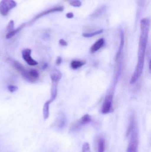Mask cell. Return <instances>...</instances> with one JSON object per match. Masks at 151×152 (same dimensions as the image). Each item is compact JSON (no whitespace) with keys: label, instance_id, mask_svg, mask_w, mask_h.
Returning a JSON list of instances; mask_svg holds the SVG:
<instances>
[{"label":"cell","instance_id":"obj_1","mask_svg":"<svg viewBox=\"0 0 151 152\" xmlns=\"http://www.w3.org/2000/svg\"><path fill=\"white\" fill-rule=\"evenodd\" d=\"M150 20L149 18L143 19L141 21V34L139 38L138 61L134 72L130 80V83L134 84L142 74L144 64V56L148 42Z\"/></svg>","mask_w":151,"mask_h":152},{"label":"cell","instance_id":"obj_2","mask_svg":"<svg viewBox=\"0 0 151 152\" xmlns=\"http://www.w3.org/2000/svg\"><path fill=\"white\" fill-rule=\"evenodd\" d=\"M130 135V140L127 147V152H138L139 133L136 124L131 130L129 135Z\"/></svg>","mask_w":151,"mask_h":152},{"label":"cell","instance_id":"obj_3","mask_svg":"<svg viewBox=\"0 0 151 152\" xmlns=\"http://www.w3.org/2000/svg\"><path fill=\"white\" fill-rule=\"evenodd\" d=\"M17 3L14 0H2L0 2V14L6 16L9 12L17 6Z\"/></svg>","mask_w":151,"mask_h":152},{"label":"cell","instance_id":"obj_4","mask_svg":"<svg viewBox=\"0 0 151 152\" xmlns=\"http://www.w3.org/2000/svg\"><path fill=\"white\" fill-rule=\"evenodd\" d=\"M91 121V118L89 114L84 115L80 119L73 124L71 127V130L72 132H75L79 130L80 129L90 123Z\"/></svg>","mask_w":151,"mask_h":152},{"label":"cell","instance_id":"obj_5","mask_svg":"<svg viewBox=\"0 0 151 152\" xmlns=\"http://www.w3.org/2000/svg\"><path fill=\"white\" fill-rule=\"evenodd\" d=\"M112 102L113 96L112 95H109L105 97L101 110L103 114H107L111 111L112 107Z\"/></svg>","mask_w":151,"mask_h":152},{"label":"cell","instance_id":"obj_6","mask_svg":"<svg viewBox=\"0 0 151 152\" xmlns=\"http://www.w3.org/2000/svg\"><path fill=\"white\" fill-rule=\"evenodd\" d=\"M32 51L30 49H26L23 50L22 52V56L23 59L29 66H35L38 65V62L34 60L31 57Z\"/></svg>","mask_w":151,"mask_h":152},{"label":"cell","instance_id":"obj_7","mask_svg":"<svg viewBox=\"0 0 151 152\" xmlns=\"http://www.w3.org/2000/svg\"><path fill=\"white\" fill-rule=\"evenodd\" d=\"M63 10H64V8L62 7V6H58V7H54V8H52V9H49V10L44 11L41 12L40 13L37 15V16L35 17L34 20L38 19L40 18L41 17L45 16V15H47V14H49V13L63 11Z\"/></svg>","mask_w":151,"mask_h":152},{"label":"cell","instance_id":"obj_8","mask_svg":"<svg viewBox=\"0 0 151 152\" xmlns=\"http://www.w3.org/2000/svg\"><path fill=\"white\" fill-rule=\"evenodd\" d=\"M104 44V40L103 38H101L98 40L90 48V52L92 53H95L102 48Z\"/></svg>","mask_w":151,"mask_h":152},{"label":"cell","instance_id":"obj_9","mask_svg":"<svg viewBox=\"0 0 151 152\" xmlns=\"http://www.w3.org/2000/svg\"><path fill=\"white\" fill-rule=\"evenodd\" d=\"M62 77V74L60 71L58 70L55 69L53 70L51 74V78L52 82L58 83Z\"/></svg>","mask_w":151,"mask_h":152},{"label":"cell","instance_id":"obj_10","mask_svg":"<svg viewBox=\"0 0 151 152\" xmlns=\"http://www.w3.org/2000/svg\"><path fill=\"white\" fill-rule=\"evenodd\" d=\"M105 140L103 137H100L98 140V152H105Z\"/></svg>","mask_w":151,"mask_h":152},{"label":"cell","instance_id":"obj_11","mask_svg":"<svg viewBox=\"0 0 151 152\" xmlns=\"http://www.w3.org/2000/svg\"><path fill=\"white\" fill-rule=\"evenodd\" d=\"M52 102L50 100H48L44 104L43 107V116L44 120H47L49 116L50 105Z\"/></svg>","mask_w":151,"mask_h":152},{"label":"cell","instance_id":"obj_12","mask_svg":"<svg viewBox=\"0 0 151 152\" xmlns=\"http://www.w3.org/2000/svg\"><path fill=\"white\" fill-rule=\"evenodd\" d=\"M52 82V87L51 90V98L50 99L51 102H53L57 95V82Z\"/></svg>","mask_w":151,"mask_h":152},{"label":"cell","instance_id":"obj_13","mask_svg":"<svg viewBox=\"0 0 151 152\" xmlns=\"http://www.w3.org/2000/svg\"><path fill=\"white\" fill-rule=\"evenodd\" d=\"M66 125V119L64 116H61L55 123V126L59 129H62Z\"/></svg>","mask_w":151,"mask_h":152},{"label":"cell","instance_id":"obj_14","mask_svg":"<svg viewBox=\"0 0 151 152\" xmlns=\"http://www.w3.org/2000/svg\"><path fill=\"white\" fill-rule=\"evenodd\" d=\"M29 76L31 80V82H34L38 79L39 77V72L36 69H31L29 70Z\"/></svg>","mask_w":151,"mask_h":152},{"label":"cell","instance_id":"obj_15","mask_svg":"<svg viewBox=\"0 0 151 152\" xmlns=\"http://www.w3.org/2000/svg\"><path fill=\"white\" fill-rule=\"evenodd\" d=\"M86 64V62L82 61L74 60L71 62V67L73 69H76L81 67Z\"/></svg>","mask_w":151,"mask_h":152},{"label":"cell","instance_id":"obj_16","mask_svg":"<svg viewBox=\"0 0 151 152\" xmlns=\"http://www.w3.org/2000/svg\"><path fill=\"white\" fill-rule=\"evenodd\" d=\"M25 26V25L23 24L22 26H20V27L18 28L17 29H15V30H12L11 31H10V32L6 35V38H7V39H10V38L13 37L16 34H17L18 32H19Z\"/></svg>","mask_w":151,"mask_h":152},{"label":"cell","instance_id":"obj_17","mask_svg":"<svg viewBox=\"0 0 151 152\" xmlns=\"http://www.w3.org/2000/svg\"><path fill=\"white\" fill-rule=\"evenodd\" d=\"M103 29H101V30L95 31V32H92V33H83V34H82V36H83L84 37H88V38H89V37H93L95 36L100 34L103 33Z\"/></svg>","mask_w":151,"mask_h":152},{"label":"cell","instance_id":"obj_18","mask_svg":"<svg viewBox=\"0 0 151 152\" xmlns=\"http://www.w3.org/2000/svg\"><path fill=\"white\" fill-rule=\"evenodd\" d=\"M105 10V7H102L100 8V9H98V10L96 11L95 12L94 14H93V17H98L100 16L102 14L103 12Z\"/></svg>","mask_w":151,"mask_h":152},{"label":"cell","instance_id":"obj_19","mask_svg":"<svg viewBox=\"0 0 151 152\" xmlns=\"http://www.w3.org/2000/svg\"><path fill=\"white\" fill-rule=\"evenodd\" d=\"M82 152H91L90 146L88 143L85 142L83 144L82 148Z\"/></svg>","mask_w":151,"mask_h":152},{"label":"cell","instance_id":"obj_20","mask_svg":"<svg viewBox=\"0 0 151 152\" xmlns=\"http://www.w3.org/2000/svg\"><path fill=\"white\" fill-rule=\"evenodd\" d=\"M70 4L74 7H79L81 6L82 2L79 0H74L70 2Z\"/></svg>","mask_w":151,"mask_h":152},{"label":"cell","instance_id":"obj_21","mask_svg":"<svg viewBox=\"0 0 151 152\" xmlns=\"http://www.w3.org/2000/svg\"><path fill=\"white\" fill-rule=\"evenodd\" d=\"M8 88L10 92H11V93H13V92H16L18 89V88L16 86L9 85V86H8Z\"/></svg>","mask_w":151,"mask_h":152},{"label":"cell","instance_id":"obj_22","mask_svg":"<svg viewBox=\"0 0 151 152\" xmlns=\"http://www.w3.org/2000/svg\"><path fill=\"white\" fill-rule=\"evenodd\" d=\"M14 21L12 20H11L10 21L9 23V25H8V27H7V29L8 30H10V31H11L14 28Z\"/></svg>","mask_w":151,"mask_h":152},{"label":"cell","instance_id":"obj_23","mask_svg":"<svg viewBox=\"0 0 151 152\" xmlns=\"http://www.w3.org/2000/svg\"><path fill=\"white\" fill-rule=\"evenodd\" d=\"M59 43L60 45H62L63 46H66L67 45V42L63 39H60L59 40Z\"/></svg>","mask_w":151,"mask_h":152},{"label":"cell","instance_id":"obj_24","mask_svg":"<svg viewBox=\"0 0 151 152\" xmlns=\"http://www.w3.org/2000/svg\"><path fill=\"white\" fill-rule=\"evenodd\" d=\"M62 58L60 57H58L57 58L56 60V64L57 65H59L62 62Z\"/></svg>","mask_w":151,"mask_h":152},{"label":"cell","instance_id":"obj_25","mask_svg":"<svg viewBox=\"0 0 151 152\" xmlns=\"http://www.w3.org/2000/svg\"><path fill=\"white\" fill-rule=\"evenodd\" d=\"M66 17L68 18H72L74 17V14L72 12H69L66 14Z\"/></svg>","mask_w":151,"mask_h":152},{"label":"cell","instance_id":"obj_26","mask_svg":"<svg viewBox=\"0 0 151 152\" xmlns=\"http://www.w3.org/2000/svg\"><path fill=\"white\" fill-rule=\"evenodd\" d=\"M48 64L46 63V64H44V65L43 66V69H46L48 67Z\"/></svg>","mask_w":151,"mask_h":152}]
</instances>
